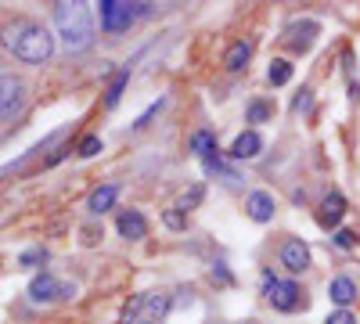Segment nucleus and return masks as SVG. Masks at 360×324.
I'll use <instances>...</instances> for the list:
<instances>
[{
	"instance_id": "19",
	"label": "nucleus",
	"mask_w": 360,
	"mask_h": 324,
	"mask_svg": "<svg viewBox=\"0 0 360 324\" xmlns=\"http://www.w3.org/2000/svg\"><path fill=\"white\" fill-rule=\"evenodd\" d=\"M202 198H205V188H202V184H195V188H191V191H188L184 198H180V202H176V209H180V213H184V216H188V209H195V205H198Z\"/></svg>"
},
{
	"instance_id": "21",
	"label": "nucleus",
	"mask_w": 360,
	"mask_h": 324,
	"mask_svg": "<svg viewBox=\"0 0 360 324\" xmlns=\"http://www.w3.org/2000/svg\"><path fill=\"white\" fill-rule=\"evenodd\" d=\"M76 152H79L83 159H90V155H98V152H101V137H94V134H90V137H83Z\"/></svg>"
},
{
	"instance_id": "16",
	"label": "nucleus",
	"mask_w": 360,
	"mask_h": 324,
	"mask_svg": "<svg viewBox=\"0 0 360 324\" xmlns=\"http://www.w3.org/2000/svg\"><path fill=\"white\" fill-rule=\"evenodd\" d=\"M115 195H119V184H105V188H98L94 195H90V205H86V209L94 213V216H101L105 209H112Z\"/></svg>"
},
{
	"instance_id": "9",
	"label": "nucleus",
	"mask_w": 360,
	"mask_h": 324,
	"mask_svg": "<svg viewBox=\"0 0 360 324\" xmlns=\"http://www.w3.org/2000/svg\"><path fill=\"white\" fill-rule=\"evenodd\" d=\"M281 263H285L292 274H303V271L310 267V249H307V242H303V238H288V242L281 245Z\"/></svg>"
},
{
	"instance_id": "4",
	"label": "nucleus",
	"mask_w": 360,
	"mask_h": 324,
	"mask_svg": "<svg viewBox=\"0 0 360 324\" xmlns=\"http://www.w3.org/2000/svg\"><path fill=\"white\" fill-rule=\"evenodd\" d=\"M166 310H169L166 296H152V292H144V296H134L130 306L123 310V324H137L141 317H148V324H159V317Z\"/></svg>"
},
{
	"instance_id": "17",
	"label": "nucleus",
	"mask_w": 360,
	"mask_h": 324,
	"mask_svg": "<svg viewBox=\"0 0 360 324\" xmlns=\"http://www.w3.org/2000/svg\"><path fill=\"white\" fill-rule=\"evenodd\" d=\"M191 152L205 162V159H213L217 155V137L213 134H209V130H198L195 137H191Z\"/></svg>"
},
{
	"instance_id": "1",
	"label": "nucleus",
	"mask_w": 360,
	"mask_h": 324,
	"mask_svg": "<svg viewBox=\"0 0 360 324\" xmlns=\"http://www.w3.org/2000/svg\"><path fill=\"white\" fill-rule=\"evenodd\" d=\"M0 44H4L8 54H15L18 62H25V65H44V62H51V54H54V37L33 18L8 22L4 29H0Z\"/></svg>"
},
{
	"instance_id": "23",
	"label": "nucleus",
	"mask_w": 360,
	"mask_h": 324,
	"mask_svg": "<svg viewBox=\"0 0 360 324\" xmlns=\"http://www.w3.org/2000/svg\"><path fill=\"white\" fill-rule=\"evenodd\" d=\"M162 223L169 227V231H180V227H188V216L180 213V209H166V216H162Z\"/></svg>"
},
{
	"instance_id": "11",
	"label": "nucleus",
	"mask_w": 360,
	"mask_h": 324,
	"mask_svg": "<svg viewBox=\"0 0 360 324\" xmlns=\"http://www.w3.org/2000/svg\"><path fill=\"white\" fill-rule=\"evenodd\" d=\"M245 213L256 223H270V220H274V198H270L266 191H252L249 202H245Z\"/></svg>"
},
{
	"instance_id": "12",
	"label": "nucleus",
	"mask_w": 360,
	"mask_h": 324,
	"mask_svg": "<svg viewBox=\"0 0 360 324\" xmlns=\"http://www.w3.org/2000/svg\"><path fill=\"white\" fill-rule=\"evenodd\" d=\"M119 234L130 242H141L144 234H148V220L137 213V209H127V213H119Z\"/></svg>"
},
{
	"instance_id": "6",
	"label": "nucleus",
	"mask_w": 360,
	"mask_h": 324,
	"mask_svg": "<svg viewBox=\"0 0 360 324\" xmlns=\"http://www.w3.org/2000/svg\"><path fill=\"white\" fill-rule=\"evenodd\" d=\"M69 296H72V288L62 285L58 278H51V274H37L29 281V299L33 303H58V299H69Z\"/></svg>"
},
{
	"instance_id": "29",
	"label": "nucleus",
	"mask_w": 360,
	"mask_h": 324,
	"mask_svg": "<svg viewBox=\"0 0 360 324\" xmlns=\"http://www.w3.org/2000/svg\"><path fill=\"white\" fill-rule=\"evenodd\" d=\"M213 278H220V281H231V274L224 271V263H217V271H213Z\"/></svg>"
},
{
	"instance_id": "26",
	"label": "nucleus",
	"mask_w": 360,
	"mask_h": 324,
	"mask_svg": "<svg viewBox=\"0 0 360 324\" xmlns=\"http://www.w3.org/2000/svg\"><path fill=\"white\" fill-rule=\"evenodd\" d=\"M44 259H47V252H44V249H29V252H22V259H18V263H22V267H37V263H44Z\"/></svg>"
},
{
	"instance_id": "8",
	"label": "nucleus",
	"mask_w": 360,
	"mask_h": 324,
	"mask_svg": "<svg viewBox=\"0 0 360 324\" xmlns=\"http://www.w3.org/2000/svg\"><path fill=\"white\" fill-rule=\"evenodd\" d=\"M317 33H321V25L317 22H295V25H288L285 29V47L288 51H295V54H303V51H310L314 47V40H317Z\"/></svg>"
},
{
	"instance_id": "24",
	"label": "nucleus",
	"mask_w": 360,
	"mask_h": 324,
	"mask_svg": "<svg viewBox=\"0 0 360 324\" xmlns=\"http://www.w3.org/2000/svg\"><path fill=\"white\" fill-rule=\"evenodd\" d=\"M310 105H314V91H310V86H303V91H299V98L292 101V108H295V112H310Z\"/></svg>"
},
{
	"instance_id": "18",
	"label": "nucleus",
	"mask_w": 360,
	"mask_h": 324,
	"mask_svg": "<svg viewBox=\"0 0 360 324\" xmlns=\"http://www.w3.org/2000/svg\"><path fill=\"white\" fill-rule=\"evenodd\" d=\"M266 79L274 83V86H285V83L292 79V65L285 62V58H274V62H270V69H266Z\"/></svg>"
},
{
	"instance_id": "2",
	"label": "nucleus",
	"mask_w": 360,
	"mask_h": 324,
	"mask_svg": "<svg viewBox=\"0 0 360 324\" xmlns=\"http://www.w3.org/2000/svg\"><path fill=\"white\" fill-rule=\"evenodd\" d=\"M54 29L58 37H62V44L69 51H83L90 47V40H94V22H90V8L79 4V0H65V4H54Z\"/></svg>"
},
{
	"instance_id": "10",
	"label": "nucleus",
	"mask_w": 360,
	"mask_h": 324,
	"mask_svg": "<svg viewBox=\"0 0 360 324\" xmlns=\"http://www.w3.org/2000/svg\"><path fill=\"white\" fill-rule=\"evenodd\" d=\"M342 216H346V198H342L339 191L324 195V202H321V213H317L321 227H339V220H342Z\"/></svg>"
},
{
	"instance_id": "25",
	"label": "nucleus",
	"mask_w": 360,
	"mask_h": 324,
	"mask_svg": "<svg viewBox=\"0 0 360 324\" xmlns=\"http://www.w3.org/2000/svg\"><path fill=\"white\" fill-rule=\"evenodd\" d=\"M356 242H360V238H356L353 231H346V227L335 231V245H339V249H356Z\"/></svg>"
},
{
	"instance_id": "3",
	"label": "nucleus",
	"mask_w": 360,
	"mask_h": 324,
	"mask_svg": "<svg viewBox=\"0 0 360 324\" xmlns=\"http://www.w3.org/2000/svg\"><path fill=\"white\" fill-rule=\"evenodd\" d=\"M101 29L105 33H123V29H130V22L137 15H144L148 4H127V0H101Z\"/></svg>"
},
{
	"instance_id": "22",
	"label": "nucleus",
	"mask_w": 360,
	"mask_h": 324,
	"mask_svg": "<svg viewBox=\"0 0 360 324\" xmlns=\"http://www.w3.org/2000/svg\"><path fill=\"white\" fill-rule=\"evenodd\" d=\"M270 119V105L266 101H252L249 105V123H266Z\"/></svg>"
},
{
	"instance_id": "20",
	"label": "nucleus",
	"mask_w": 360,
	"mask_h": 324,
	"mask_svg": "<svg viewBox=\"0 0 360 324\" xmlns=\"http://www.w3.org/2000/svg\"><path fill=\"white\" fill-rule=\"evenodd\" d=\"M127 79H130V72H119V76H115V83L108 86V98H105V105H108V108H115V105H119V94H123Z\"/></svg>"
},
{
	"instance_id": "7",
	"label": "nucleus",
	"mask_w": 360,
	"mask_h": 324,
	"mask_svg": "<svg viewBox=\"0 0 360 324\" xmlns=\"http://www.w3.org/2000/svg\"><path fill=\"white\" fill-rule=\"evenodd\" d=\"M25 98V83L15 76V72H0V119H8V115L18 112Z\"/></svg>"
},
{
	"instance_id": "15",
	"label": "nucleus",
	"mask_w": 360,
	"mask_h": 324,
	"mask_svg": "<svg viewBox=\"0 0 360 324\" xmlns=\"http://www.w3.org/2000/svg\"><path fill=\"white\" fill-rule=\"evenodd\" d=\"M328 296H332V303L335 306H349L353 299H356V285L349 281V278H332V285H328Z\"/></svg>"
},
{
	"instance_id": "27",
	"label": "nucleus",
	"mask_w": 360,
	"mask_h": 324,
	"mask_svg": "<svg viewBox=\"0 0 360 324\" xmlns=\"http://www.w3.org/2000/svg\"><path fill=\"white\" fill-rule=\"evenodd\" d=\"M162 105H166V101H162V98H159V101H155V105H152V108H148V112H144V115H141V119H137V123H134V127H137V130H144V127H148V123H152V119H155V115H159V112H162Z\"/></svg>"
},
{
	"instance_id": "13",
	"label": "nucleus",
	"mask_w": 360,
	"mask_h": 324,
	"mask_svg": "<svg viewBox=\"0 0 360 324\" xmlns=\"http://www.w3.org/2000/svg\"><path fill=\"white\" fill-rule=\"evenodd\" d=\"M259 152H263V137L256 130H245L242 137H234V144H231V155L234 159H256Z\"/></svg>"
},
{
	"instance_id": "30",
	"label": "nucleus",
	"mask_w": 360,
	"mask_h": 324,
	"mask_svg": "<svg viewBox=\"0 0 360 324\" xmlns=\"http://www.w3.org/2000/svg\"><path fill=\"white\" fill-rule=\"evenodd\" d=\"M144 324H148V320H144Z\"/></svg>"
},
{
	"instance_id": "5",
	"label": "nucleus",
	"mask_w": 360,
	"mask_h": 324,
	"mask_svg": "<svg viewBox=\"0 0 360 324\" xmlns=\"http://www.w3.org/2000/svg\"><path fill=\"white\" fill-rule=\"evenodd\" d=\"M263 296L270 299V306H274V310H285V313H292L299 306V299H303L295 281H278V278H270V274L263 281Z\"/></svg>"
},
{
	"instance_id": "14",
	"label": "nucleus",
	"mask_w": 360,
	"mask_h": 324,
	"mask_svg": "<svg viewBox=\"0 0 360 324\" xmlns=\"http://www.w3.org/2000/svg\"><path fill=\"white\" fill-rule=\"evenodd\" d=\"M249 58H252V47H249L245 40H238V44H231L227 54H224V69H227V72H242V69L249 65Z\"/></svg>"
},
{
	"instance_id": "28",
	"label": "nucleus",
	"mask_w": 360,
	"mask_h": 324,
	"mask_svg": "<svg viewBox=\"0 0 360 324\" xmlns=\"http://www.w3.org/2000/svg\"><path fill=\"white\" fill-rule=\"evenodd\" d=\"M324 324H356V317H353L349 310H335V313H332V317H328Z\"/></svg>"
}]
</instances>
